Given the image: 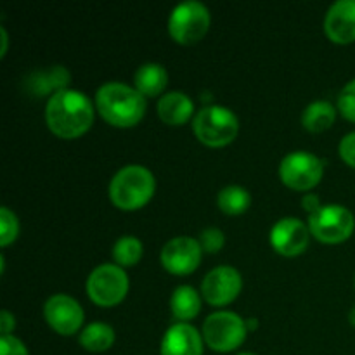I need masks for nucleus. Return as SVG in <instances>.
<instances>
[{"mask_svg":"<svg viewBox=\"0 0 355 355\" xmlns=\"http://www.w3.org/2000/svg\"><path fill=\"white\" fill-rule=\"evenodd\" d=\"M45 120L54 135L76 139L92 127L94 106L85 94L66 89L52 94L45 107Z\"/></svg>","mask_w":355,"mask_h":355,"instance_id":"obj_1","label":"nucleus"},{"mask_svg":"<svg viewBox=\"0 0 355 355\" xmlns=\"http://www.w3.org/2000/svg\"><path fill=\"white\" fill-rule=\"evenodd\" d=\"M97 111L110 125L128 128L137 125L144 118L146 97L134 87L120 82L104 83L96 92Z\"/></svg>","mask_w":355,"mask_h":355,"instance_id":"obj_2","label":"nucleus"},{"mask_svg":"<svg viewBox=\"0 0 355 355\" xmlns=\"http://www.w3.org/2000/svg\"><path fill=\"white\" fill-rule=\"evenodd\" d=\"M155 175L146 166L128 165L113 177L110 184V200L120 210L134 211L146 207L155 196Z\"/></svg>","mask_w":355,"mask_h":355,"instance_id":"obj_3","label":"nucleus"},{"mask_svg":"<svg viewBox=\"0 0 355 355\" xmlns=\"http://www.w3.org/2000/svg\"><path fill=\"white\" fill-rule=\"evenodd\" d=\"M194 135L208 148L231 144L239 132L238 116L224 106H207L194 116Z\"/></svg>","mask_w":355,"mask_h":355,"instance_id":"obj_4","label":"nucleus"},{"mask_svg":"<svg viewBox=\"0 0 355 355\" xmlns=\"http://www.w3.org/2000/svg\"><path fill=\"white\" fill-rule=\"evenodd\" d=\"M211 17L210 10L198 0L179 3L170 14V37L180 45L198 44L208 33Z\"/></svg>","mask_w":355,"mask_h":355,"instance_id":"obj_5","label":"nucleus"},{"mask_svg":"<svg viewBox=\"0 0 355 355\" xmlns=\"http://www.w3.org/2000/svg\"><path fill=\"white\" fill-rule=\"evenodd\" d=\"M355 220L352 211L342 205H326L309 215V231L318 241L338 245L352 236Z\"/></svg>","mask_w":355,"mask_h":355,"instance_id":"obj_6","label":"nucleus"},{"mask_svg":"<svg viewBox=\"0 0 355 355\" xmlns=\"http://www.w3.org/2000/svg\"><path fill=\"white\" fill-rule=\"evenodd\" d=\"M246 335L245 321L234 312H215L203 324L205 343L215 352H232L243 345Z\"/></svg>","mask_w":355,"mask_h":355,"instance_id":"obj_7","label":"nucleus"},{"mask_svg":"<svg viewBox=\"0 0 355 355\" xmlns=\"http://www.w3.org/2000/svg\"><path fill=\"white\" fill-rule=\"evenodd\" d=\"M87 293L89 298L99 307H114L120 304L128 293V276L120 266L104 263L87 279Z\"/></svg>","mask_w":355,"mask_h":355,"instance_id":"obj_8","label":"nucleus"},{"mask_svg":"<svg viewBox=\"0 0 355 355\" xmlns=\"http://www.w3.org/2000/svg\"><path fill=\"white\" fill-rule=\"evenodd\" d=\"M324 162L305 151L288 155L281 162L279 177L286 187L293 191H309L318 186L322 179Z\"/></svg>","mask_w":355,"mask_h":355,"instance_id":"obj_9","label":"nucleus"},{"mask_svg":"<svg viewBox=\"0 0 355 355\" xmlns=\"http://www.w3.org/2000/svg\"><path fill=\"white\" fill-rule=\"evenodd\" d=\"M241 274L229 266H222L207 274L201 284L203 298L211 307H224L232 304L241 293Z\"/></svg>","mask_w":355,"mask_h":355,"instance_id":"obj_10","label":"nucleus"},{"mask_svg":"<svg viewBox=\"0 0 355 355\" xmlns=\"http://www.w3.org/2000/svg\"><path fill=\"white\" fill-rule=\"evenodd\" d=\"M200 241L187 236L173 238L163 246L162 250V266L175 276H187L194 272L201 262Z\"/></svg>","mask_w":355,"mask_h":355,"instance_id":"obj_11","label":"nucleus"},{"mask_svg":"<svg viewBox=\"0 0 355 355\" xmlns=\"http://www.w3.org/2000/svg\"><path fill=\"white\" fill-rule=\"evenodd\" d=\"M45 321L55 333L62 336H71L80 331L83 324V309L75 298L68 295H54L44 307Z\"/></svg>","mask_w":355,"mask_h":355,"instance_id":"obj_12","label":"nucleus"},{"mask_svg":"<svg viewBox=\"0 0 355 355\" xmlns=\"http://www.w3.org/2000/svg\"><path fill=\"white\" fill-rule=\"evenodd\" d=\"M309 227L295 217L283 218L270 231V245L283 257H297L304 253L309 246Z\"/></svg>","mask_w":355,"mask_h":355,"instance_id":"obj_13","label":"nucleus"},{"mask_svg":"<svg viewBox=\"0 0 355 355\" xmlns=\"http://www.w3.org/2000/svg\"><path fill=\"white\" fill-rule=\"evenodd\" d=\"M326 35L338 45L355 42V0H338L329 7L324 19Z\"/></svg>","mask_w":355,"mask_h":355,"instance_id":"obj_14","label":"nucleus"},{"mask_svg":"<svg viewBox=\"0 0 355 355\" xmlns=\"http://www.w3.org/2000/svg\"><path fill=\"white\" fill-rule=\"evenodd\" d=\"M203 342L196 328L179 322L162 340V355H203Z\"/></svg>","mask_w":355,"mask_h":355,"instance_id":"obj_15","label":"nucleus"},{"mask_svg":"<svg viewBox=\"0 0 355 355\" xmlns=\"http://www.w3.org/2000/svg\"><path fill=\"white\" fill-rule=\"evenodd\" d=\"M194 104L186 94L168 92L158 101V114L163 123L180 127L193 118Z\"/></svg>","mask_w":355,"mask_h":355,"instance_id":"obj_16","label":"nucleus"},{"mask_svg":"<svg viewBox=\"0 0 355 355\" xmlns=\"http://www.w3.org/2000/svg\"><path fill=\"white\" fill-rule=\"evenodd\" d=\"M135 89L144 97H156L165 90L168 83V73L156 62H148L135 71Z\"/></svg>","mask_w":355,"mask_h":355,"instance_id":"obj_17","label":"nucleus"},{"mask_svg":"<svg viewBox=\"0 0 355 355\" xmlns=\"http://www.w3.org/2000/svg\"><path fill=\"white\" fill-rule=\"evenodd\" d=\"M170 309L177 321H191L201 311V298L191 286H179L172 295Z\"/></svg>","mask_w":355,"mask_h":355,"instance_id":"obj_18","label":"nucleus"},{"mask_svg":"<svg viewBox=\"0 0 355 355\" xmlns=\"http://www.w3.org/2000/svg\"><path fill=\"white\" fill-rule=\"evenodd\" d=\"M336 111L328 101H315L302 114V125L312 134L324 132L335 123Z\"/></svg>","mask_w":355,"mask_h":355,"instance_id":"obj_19","label":"nucleus"},{"mask_svg":"<svg viewBox=\"0 0 355 355\" xmlns=\"http://www.w3.org/2000/svg\"><path fill=\"white\" fill-rule=\"evenodd\" d=\"M78 342L89 352H106L113 347L114 331L111 326L104 324V322H94V324H89L80 333Z\"/></svg>","mask_w":355,"mask_h":355,"instance_id":"obj_20","label":"nucleus"},{"mask_svg":"<svg viewBox=\"0 0 355 355\" xmlns=\"http://www.w3.org/2000/svg\"><path fill=\"white\" fill-rule=\"evenodd\" d=\"M218 208L227 215H241L250 208L252 198L246 189L239 186H229L218 193Z\"/></svg>","mask_w":355,"mask_h":355,"instance_id":"obj_21","label":"nucleus"},{"mask_svg":"<svg viewBox=\"0 0 355 355\" xmlns=\"http://www.w3.org/2000/svg\"><path fill=\"white\" fill-rule=\"evenodd\" d=\"M142 257V243L134 236H123L116 241L113 248V259L118 266L123 267H134L139 263Z\"/></svg>","mask_w":355,"mask_h":355,"instance_id":"obj_22","label":"nucleus"},{"mask_svg":"<svg viewBox=\"0 0 355 355\" xmlns=\"http://www.w3.org/2000/svg\"><path fill=\"white\" fill-rule=\"evenodd\" d=\"M19 234V222L17 217L7 207L0 208V245L7 246L16 241Z\"/></svg>","mask_w":355,"mask_h":355,"instance_id":"obj_23","label":"nucleus"},{"mask_svg":"<svg viewBox=\"0 0 355 355\" xmlns=\"http://www.w3.org/2000/svg\"><path fill=\"white\" fill-rule=\"evenodd\" d=\"M338 111L343 118L355 123V80L347 83L338 96Z\"/></svg>","mask_w":355,"mask_h":355,"instance_id":"obj_24","label":"nucleus"},{"mask_svg":"<svg viewBox=\"0 0 355 355\" xmlns=\"http://www.w3.org/2000/svg\"><path fill=\"white\" fill-rule=\"evenodd\" d=\"M224 241H225L224 232L218 231V229H215V227L205 229V231L201 232L200 245H201V248L208 253H217L218 250H222Z\"/></svg>","mask_w":355,"mask_h":355,"instance_id":"obj_25","label":"nucleus"},{"mask_svg":"<svg viewBox=\"0 0 355 355\" xmlns=\"http://www.w3.org/2000/svg\"><path fill=\"white\" fill-rule=\"evenodd\" d=\"M0 355H30L24 343L12 335L0 338Z\"/></svg>","mask_w":355,"mask_h":355,"instance_id":"obj_26","label":"nucleus"},{"mask_svg":"<svg viewBox=\"0 0 355 355\" xmlns=\"http://www.w3.org/2000/svg\"><path fill=\"white\" fill-rule=\"evenodd\" d=\"M340 156L349 166L355 168V132L345 135L340 142Z\"/></svg>","mask_w":355,"mask_h":355,"instance_id":"obj_27","label":"nucleus"},{"mask_svg":"<svg viewBox=\"0 0 355 355\" xmlns=\"http://www.w3.org/2000/svg\"><path fill=\"white\" fill-rule=\"evenodd\" d=\"M14 326H16V322H14V315L10 314V312L3 311L2 314H0V328H2V336L10 335V331L14 329Z\"/></svg>","mask_w":355,"mask_h":355,"instance_id":"obj_28","label":"nucleus"},{"mask_svg":"<svg viewBox=\"0 0 355 355\" xmlns=\"http://www.w3.org/2000/svg\"><path fill=\"white\" fill-rule=\"evenodd\" d=\"M302 205H304L305 210L309 211V214H314V211H318L319 208H321V203H319V198L315 196V194H307V196L302 200Z\"/></svg>","mask_w":355,"mask_h":355,"instance_id":"obj_29","label":"nucleus"},{"mask_svg":"<svg viewBox=\"0 0 355 355\" xmlns=\"http://www.w3.org/2000/svg\"><path fill=\"white\" fill-rule=\"evenodd\" d=\"M0 35H2V51H0V58H3L7 52V31L6 28H0Z\"/></svg>","mask_w":355,"mask_h":355,"instance_id":"obj_30","label":"nucleus"},{"mask_svg":"<svg viewBox=\"0 0 355 355\" xmlns=\"http://www.w3.org/2000/svg\"><path fill=\"white\" fill-rule=\"evenodd\" d=\"M245 324H246V329H248V331L252 333V331H255L257 326H259V322H257V319L253 318V319H250V321H246Z\"/></svg>","mask_w":355,"mask_h":355,"instance_id":"obj_31","label":"nucleus"},{"mask_svg":"<svg viewBox=\"0 0 355 355\" xmlns=\"http://www.w3.org/2000/svg\"><path fill=\"white\" fill-rule=\"evenodd\" d=\"M349 321H350V324L355 326V307H352V311H350V314H349Z\"/></svg>","mask_w":355,"mask_h":355,"instance_id":"obj_32","label":"nucleus"},{"mask_svg":"<svg viewBox=\"0 0 355 355\" xmlns=\"http://www.w3.org/2000/svg\"><path fill=\"white\" fill-rule=\"evenodd\" d=\"M239 355H255V354H239Z\"/></svg>","mask_w":355,"mask_h":355,"instance_id":"obj_33","label":"nucleus"}]
</instances>
